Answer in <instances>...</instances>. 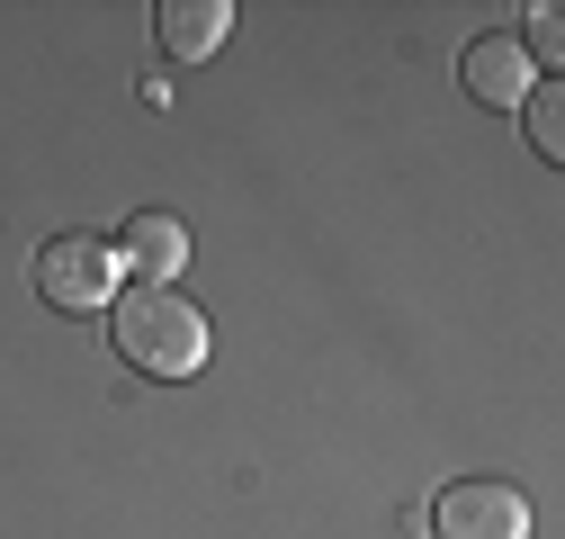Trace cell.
I'll return each mask as SVG.
<instances>
[{
  "label": "cell",
  "mask_w": 565,
  "mask_h": 539,
  "mask_svg": "<svg viewBox=\"0 0 565 539\" xmlns=\"http://www.w3.org/2000/svg\"><path fill=\"white\" fill-rule=\"evenodd\" d=\"M108 342L145 369V378H198L206 360V315L180 288H126L108 297Z\"/></svg>",
  "instance_id": "obj_1"
},
{
  "label": "cell",
  "mask_w": 565,
  "mask_h": 539,
  "mask_svg": "<svg viewBox=\"0 0 565 539\" xmlns=\"http://www.w3.org/2000/svg\"><path fill=\"white\" fill-rule=\"evenodd\" d=\"M431 530L440 539H530V495L512 477H458V486H440Z\"/></svg>",
  "instance_id": "obj_2"
},
{
  "label": "cell",
  "mask_w": 565,
  "mask_h": 539,
  "mask_svg": "<svg viewBox=\"0 0 565 539\" xmlns=\"http://www.w3.org/2000/svg\"><path fill=\"white\" fill-rule=\"evenodd\" d=\"M108 243H90V234H54L45 252H36V297L45 306H63V315H90V306H108Z\"/></svg>",
  "instance_id": "obj_3"
},
{
  "label": "cell",
  "mask_w": 565,
  "mask_h": 539,
  "mask_svg": "<svg viewBox=\"0 0 565 539\" xmlns=\"http://www.w3.org/2000/svg\"><path fill=\"white\" fill-rule=\"evenodd\" d=\"M458 73H467V91H476L484 108H521V99H530V54L512 45V28L476 36V45L458 54Z\"/></svg>",
  "instance_id": "obj_4"
},
{
  "label": "cell",
  "mask_w": 565,
  "mask_h": 539,
  "mask_svg": "<svg viewBox=\"0 0 565 539\" xmlns=\"http://www.w3.org/2000/svg\"><path fill=\"white\" fill-rule=\"evenodd\" d=\"M117 252H126V270H135V288H171L180 261H189V225L162 216V208H145V216L117 234Z\"/></svg>",
  "instance_id": "obj_5"
},
{
  "label": "cell",
  "mask_w": 565,
  "mask_h": 539,
  "mask_svg": "<svg viewBox=\"0 0 565 539\" xmlns=\"http://www.w3.org/2000/svg\"><path fill=\"white\" fill-rule=\"evenodd\" d=\"M153 28H162V45H171L180 63H206V54L234 36V10H225V0H162Z\"/></svg>",
  "instance_id": "obj_6"
},
{
  "label": "cell",
  "mask_w": 565,
  "mask_h": 539,
  "mask_svg": "<svg viewBox=\"0 0 565 539\" xmlns=\"http://www.w3.org/2000/svg\"><path fill=\"white\" fill-rule=\"evenodd\" d=\"M521 117H530L539 162H565V91H530V99H521Z\"/></svg>",
  "instance_id": "obj_7"
},
{
  "label": "cell",
  "mask_w": 565,
  "mask_h": 539,
  "mask_svg": "<svg viewBox=\"0 0 565 539\" xmlns=\"http://www.w3.org/2000/svg\"><path fill=\"white\" fill-rule=\"evenodd\" d=\"M521 54H539V63H556V54H565V10H556V0H539V10H530Z\"/></svg>",
  "instance_id": "obj_8"
}]
</instances>
